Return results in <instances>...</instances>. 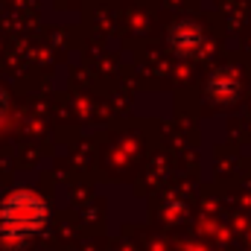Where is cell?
Returning <instances> with one entry per match:
<instances>
[{
  "mask_svg": "<svg viewBox=\"0 0 251 251\" xmlns=\"http://www.w3.org/2000/svg\"><path fill=\"white\" fill-rule=\"evenodd\" d=\"M50 207L32 190H15L0 204V237L9 243H24L47 228Z\"/></svg>",
  "mask_w": 251,
  "mask_h": 251,
  "instance_id": "1",
  "label": "cell"
},
{
  "mask_svg": "<svg viewBox=\"0 0 251 251\" xmlns=\"http://www.w3.org/2000/svg\"><path fill=\"white\" fill-rule=\"evenodd\" d=\"M3 111H6V94L0 91V114H3Z\"/></svg>",
  "mask_w": 251,
  "mask_h": 251,
  "instance_id": "2",
  "label": "cell"
}]
</instances>
